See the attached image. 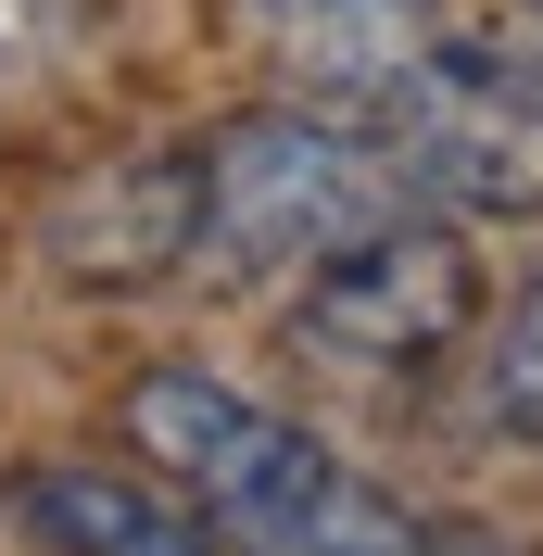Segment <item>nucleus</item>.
<instances>
[{
    "instance_id": "obj_8",
    "label": "nucleus",
    "mask_w": 543,
    "mask_h": 556,
    "mask_svg": "<svg viewBox=\"0 0 543 556\" xmlns=\"http://www.w3.org/2000/svg\"><path fill=\"white\" fill-rule=\"evenodd\" d=\"M417 544H430V531H417L379 481L329 468V481H316V493H304V506H291V519H278L253 556H417Z\"/></svg>"
},
{
    "instance_id": "obj_7",
    "label": "nucleus",
    "mask_w": 543,
    "mask_h": 556,
    "mask_svg": "<svg viewBox=\"0 0 543 556\" xmlns=\"http://www.w3.org/2000/svg\"><path fill=\"white\" fill-rule=\"evenodd\" d=\"M13 531L38 556H215L203 506H177L152 481H114V468H26L13 481Z\"/></svg>"
},
{
    "instance_id": "obj_2",
    "label": "nucleus",
    "mask_w": 543,
    "mask_h": 556,
    "mask_svg": "<svg viewBox=\"0 0 543 556\" xmlns=\"http://www.w3.org/2000/svg\"><path fill=\"white\" fill-rule=\"evenodd\" d=\"M367 127L417 203L543 215V38H442Z\"/></svg>"
},
{
    "instance_id": "obj_9",
    "label": "nucleus",
    "mask_w": 543,
    "mask_h": 556,
    "mask_svg": "<svg viewBox=\"0 0 543 556\" xmlns=\"http://www.w3.org/2000/svg\"><path fill=\"white\" fill-rule=\"evenodd\" d=\"M480 405H493V430L543 443V278L506 304V329L480 342Z\"/></svg>"
},
{
    "instance_id": "obj_10",
    "label": "nucleus",
    "mask_w": 543,
    "mask_h": 556,
    "mask_svg": "<svg viewBox=\"0 0 543 556\" xmlns=\"http://www.w3.org/2000/svg\"><path fill=\"white\" fill-rule=\"evenodd\" d=\"M417 556H531V544H493V531H430Z\"/></svg>"
},
{
    "instance_id": "obj_5",
    "label": "nucleus",
    "mask_w": 543,
    "mask_h": 556,
    "mask_svg": "<svg viewBox=\"0 0 543 556\" xmlns=\"http://www.w3.org/2000/svg\"><path fill=\"white\" fill-rule=\"evenodd\" d=\"M38 253L76 291H152L203 253V152H114L38 215Z\"/></svg>"
},
{
    "instance_id": "obj_1",
    "label": "nucleus",
    "mask_w": 543,
    "mask_h": 556,
    "mask_svg": "<svg viewBox=\"0 0 543 556\" xmlns=\"http://www.w3.org/2000/svg\"><path fill=\"white\" fill-rule=\"evenodd\" d=\"M392 203H417L367 114L278 102L203 139V253L228 278H304L316 253H341L354 228H379Z\"/></svg>"
},
{
    "instance_id": "obj_4",
    "label": "nucleus",
    "mask_w": 543,
    "mask_h": 556,
    "mask_svg": "<svg viewBox=\"0 0 543 556\" xmlns=\"http://www.w3.org/2000/svg\"><path fill=\"white\" fill-rule=\"evenodd\" d=\"M127 443H139V468H165V493H190L215 519V556H253L341 468L316 430H291L278 405L203 380V367H152V380L127 392Z\"/></svg>"
},
{
    "instance_id": "obj_3",
    "label": "nucleus",
    "mask_w": 543,
    "mask_h": 556,
    "mask_svg": "<svg viewBox=\"0 0 543 556\" xmlns=\"http://www.w3.org/2000/svg\"><path fill=\"white\" fill-rule=\"evenodd\" d=\"M468 329H480V253L417 203H392L379 228H354L341 253H316L291 278V342L316 367L392 380V367H442Z\"/></svg>"
},
{
    "instance_id": "obj_6",
    "label": "nucleus",
    "mask_w": 543,
    "mask_h": 556,
    "mask_svg": "<svg viewBox=\"0 0 543 556\" xmlns=\"http://www.w3.org/2000/svg\"><path fill=\"white\" fill-rule=\"evenodd\" d=\"M253 38H266V64L291 76V102L379 114L442 51V13L430 0H253Z\"/></svg>"
}]
</instances>
